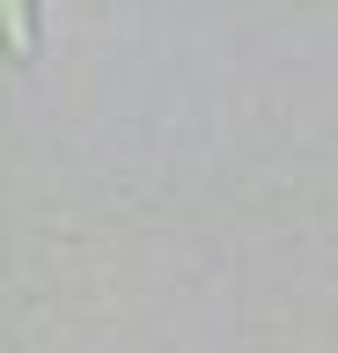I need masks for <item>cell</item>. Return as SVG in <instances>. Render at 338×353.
Returning a JSON list of instances; mask_svg holds the SVG:
<instances>
[{
  "label": "cell",
  "mask_w": 338,
  "mask_h": 353,
  "mask_svg": "<svg viewBox=\"0 0 338 353\" xmlns=\"http://www.w3.org/2000/svg\"><path fill=\"white\" fill-rule=\"evenodd\" d=\"M0 15H8V37H15V52L30 59V15H23V8H0Z\"/></svg>",
  "instance_id": "6da1fadb"
}]
</instances>
